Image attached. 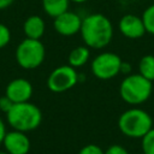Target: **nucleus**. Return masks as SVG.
Listing matches in <instances>:
<instances>
[{"instance_id": "obj_1", "label": "nucleus", "mask_w": 154, "mask_h": 154, "mask_svg": "<svg viewBox=\"0 0 154 154\" xmlns=\"http://www.w3.org/2000/svg\"><path fill=\"white\" fill-rule=\"evenodd\" d=\"M82 40L88 48L101 49L109 45L113 37V25L102 13H91L82 19L79 30Z\"/></svg>"}, {"instance_id": "obj_2", "label": "nucleus", "mask_w": 154, "mask_h": 154, "mask_svg": "<svg viewBox=\"0 0 154 154\" xmlns=\"http://www.w3.org/2000/svg\"><path fill=\"white\" fill-rule=\"evenodd\" d=\"M6 120L13 130L29 132L40 126L42 122V112L36 105L29 101L14 103L6 113Z\"/></svg>"}, {"instance_id": "obj_3", "label": "nucleus", "mask_w": 154, "mask_h": 154, "mask_svg": "<svg viewBox=\"0 0 154 154\" xmlns=\"http://www.w3.org/2000/svg\"><path fill=\"white\" fill-rule=\"evenodd\" d=\"M118 128L123 135L130 138H142L152 128L153 119L142 108H129L119 116Z\"/></svg>"}, {"instance_id": "obj_4", "label": "nucleus", "mask_w": 154, "mask_h": 154, "mask_svg": "<svg viewBox=\"0 0 154 154\" xmlns=\"http://www.w3.org/2000/svg\"><path fill=\"white\" fill-rule=\"evenodd\" d=\"M153 91V82L148 81L140 73L125 76L119 85V95L129 105L137 106L146 102Z\"/></svg>"}, {"instance_id": "obj_5", "label": "nucleus", "mask_w": 154, "mask_h": 154, "mask_svg": "<svg viewBox=\"0 0 154 154\" xmlns=\"http://www.w3.org/2000/svg\"><path fill=\"white\" fill-rule=\"evenodd\" d=\"M46 57V49L40 40L24 38L16 48L17 64L24 70H34L38 67Z\"/></svg>"}, {"instance_id": "obj_6", "label": "nucleus", "mask_w": 154, "mask_h": 154, "mask_svg": "<svg viewBox=\"0 0 154 154\" xmlns=\"http://www.w3.org/2000/svg\"><path fill=\"white\" fill-rule=\"evenodd\" d=\"M122 63L123 60L118 54L113 52H102L93 59L90 70L96 78L108 81L120 73Z\"/></svg>"}, {"instance_id": "obj_7", "label": "nucleus", "mask_w": 154, "mask_h": 154, "mask_svg": "<svg viewBox=\"0 0 154 154\" xmlns=\"http://www.w3.org/2000/svg\"><path fill=\"white\" fill-rule=\"evenodd\" d=\"M79 81L77 70L72 66L61 65L55 67L47 78V87L53 93H64L73 88Z\"/></svg>"}, {"instance_id": "obj_8", "label": "nucleus", "mask_w": 154, "mask_h": 154, "mask_svg": "<svg viewBox=\"0 0 154 154\" xmlns=\"http://www.w3.org/2000/svg\"><path fill=\"white\" fill-rule=\"evenodd\" d=\"M82 19L83 18H81L79 14L71 11H66L54 18L53 25L58 34L63 36H72L79 32L82 26Z\"/></svg>"}, {"instance_id": "obj_9", "label": "nucleus", "mask_w": 154, "mask_h": 154, "mask_svg": "<svg viewBox=\"0 0 154 154\" xmlns=\"http://www.w3.org/2000/svg\"><path fill=\"white\" fill-rule=\"evenodd\" d=\"M2 146L7 154H28L30 150V140L26 132L12 130L6 132Z\"/></svg>"}, {"instance_id": "obj_10", "label": "nucleus", "mask_w": 154, "mask_h": 154, "mask_svg": "<svg viewBox=\"0 0 154 154\" xmlns=\"http://www.w3.org/2000/svg\"><path fill=\"white\" fill-rule=\"evenodd\" d=\"M5 95L13 103L26 102L32 95V85L25 78H14L7 84Z\"/></svg>"}, {"instance_id": "obj_11", "label": "nucleus", "mask_w": 154, "mask_h": 154, "mask_svg": "<svg viewBox=\"0 0 154 154\" xmlns=\"http://www.w3.org/2000/svg\"><path fill=\"white\" fill-rule=\"evenodd\" d=\"M118 29L123 36L131 38V40L140 38L146 34V28H144L142 17H138V16L131 14V13L124 14L119 19Z\"/></svg>"}, {"instance_id": "obj_12", "label": "nucleus", "mask_w": 154, "mask_h": 154, "mask_svg": "<svg viewBox=\"0 0 154 154\" xmlns=\"http://www.w3.org/2000/svg\"><path fill=\"white\" fill-rule=\"evenodd\" d=\"M45 30H46L45 20L36 14L28 17L23 24V31L28 38L40 40L43 36Z\"/></svg>"}, {"instance_id": "obj_13", "label": "nucleus", "mask_w": 154, "mask_h": 154, "mask_svg": "<svg viewBox=\"0 0 154 154\" xmlns=\"http://www.w3.org/2000/svg\"><path fill=\"white\" fill-rule=\"evenodd\" d=\"M89 57H90V51L85 45L75 47L69 54V65L75 69L81 67L87 64Z\"/></svg>"}, {"instance_id": "obj_14", "label": "nucleus", "mask_w": 154, "mask_h": 154, "mask_svg": "<svg viewBox=\"0 0 154 154\" xmlns=\"http://www.w3.org/2000/svg\"><path fill=\"white\" fill-rule=\"evenodd\" d=\"M69 5L70 0H42L43 11L53 18L69 11Z\"/></svg>"}, {"instance_id": "obj_15", "label": "nucleus", "mask_w": 154, "mask_h": 154, "mask_svg": "<svg viewBox=\"0 0 154 154\" xmlns=\"http://www.w3.org/2000/svg\"><path fill=\"white\" fill-rule=\"evenodd\" d=\"M138 73L150 82L154 81V55L146 54L140 59Z\"/></svg>"}, {"instance_id": "obj_16", "label": "nucleus", "mask_w": 154, "mask_h": 154, "mask_svg": "<svg viewBox=\"0 0 154 154\" xmlns=\"http://www.w3.org/2000/svg\"><path fill=\"white\" fill-rule=\"evenodd\" d=\"M141 147L143 154H154V128L141 138Z\"/></svg>"}, {"instance_id": "obj_17", "label": "nucleus", "mask_w": 154, "mask_h": 154, "mask_svg": "<svg viewBox=\"0 0 154 154\" xmlns=\"http://www.w3.org/2000/svg\"><path fill=\"white\" fill-rule=\"evenodd\" d=\"M142 20L144 23L146 32L154 35V4L148 6L144 10V12L142 14Z\"/></svg>"}, {"instance_id": "obj_18", "label": "nucleus", "mask_w": 154, "mask_h": 154, "mask_svg": "<svg viewBox=\"0 0 154 154\" xmlns=\"http://www.w3.org/2000/svg\"><path fill=\"white\" fill-rule=\"evenodd\" d=\"M10 40H11V31H10V29L5 24L0 23V49L6 47L8 45V42H10Z\"/></svg>"}, {"instance_id": "obj_19", "label": "nucleus", "mask_w": 154, "mask_h": 154, "mask_svg": "<svg viewBox=\"0 0 154 154\" xmlns=\"http://www.w3.org/2000/svg\"><path fill=\"white\" fill-rule=\"evenodd\" d=\"M78 154H105V150L96 144H87L79 149Z\"/></svg>"}, {"instance_id": "obj_20", "label": "nucleus", "mask_w": 154, "mask_h": 154, "mask_svg": "<svg viewBox=\"0 0 154 154\" xmlns=\"http://www.w3.org/2000/svg\"><path fill=\"white\" fill-rule=\"evenodd\" d=\"M14 103L6 96V95H4V96H1L0 97V111L1 112H4L5 114L12 108V106H13Z\"/></svg>"}, {"instance_id": "obj_21", "label": "nucleus", "mask_w": 154, "mask_h": 154, "mask_svg": "<svg viewBox=\"0 0 154 154\" xmlns=\"http://www.w3.org/2000/svg\"><path fill=\"white\" fill-rule=\"evenodd\" d=\"M105 154H129V152L120 144H112L105 150Z\"/></svg>"}, {"instance_id": "obj_22", "label": "nucleus", "mask_w": 154, "mask_h": 154, "mask_svg": "<svg viewBox=\"0 0 154 154\" xmlns=\"http://www.w3.org/2000/svg\"><path fill=\"white\" fill-rule=\"evenodd\" d=\"M6 125H5V122H4V119L1 118V116H0V144H2V141H4V137H5V135H6Z\"/></svg>"}, {"instance_id": "obj_23", "label": "nucleus", "mask_w": 154, "mask_h": 154, "mask_svg": "<svg viewBox=\"0 0 154 154\" xmlns=\"http://www.w3.org/2000/svg\"><path fill=\"white\" fill-rule=\"evenodd\" d=\"M130 71H131V65L129 63H124L123 61L122 63V66H120V73H125L128 76V75H131Z\"/></svg>"}, {"instance_id": "obj_24", "label": "nucleus", "mask_w": 154, "mask_h": 154, "mask_svg": "<svg viewBox=\"0 0 154 154\" xmlns=\"http://www.w3.org/2000/svg\"><path fill=\"white\" fill-rule=\"evenodd\" d=\"M14 0H0V10H5L13 4Z\"/></svg>"}, {"instance_id": "obj_25", "label": "nucleus", "mask_w": 154, "mask_h": 154, "mask_svg": "<svg viewBox=\"0 0 154 154\" xmlns=\"http://www.w3.org/2000/svg\"><path fill=\"white\" fill-rule=\"evenodd\" d=\"M88 0H70V2H75V4H83Z\"/></svg>"}, {"instance_id": "obj_26", "label": "nucleus", "mask_w": 154, "mask_h": 154, "mask_svg": "<svg viewBox=\"0 0 154 154\" xmlns=\"http://www.w3.org/2000/svg\"><path fill=\"white\" fill-rule=\"evenodd\" d=\"M0 154H7L6 152H0Z\"/></svg>"}, {"instance_id": "obj_27", "label": "nucleus", "mask_w": 154, "mask_h": 154, "mask_svg": "<svg viewBox=\"0 0 154 154\" xmlns=\"http://www.w3.org/2000/svg\"><path fill=\"white\" fill-rule=\"evenodd\" d=\"M142 154H143V153H142Z\"/></svg>"}]
</instances>
